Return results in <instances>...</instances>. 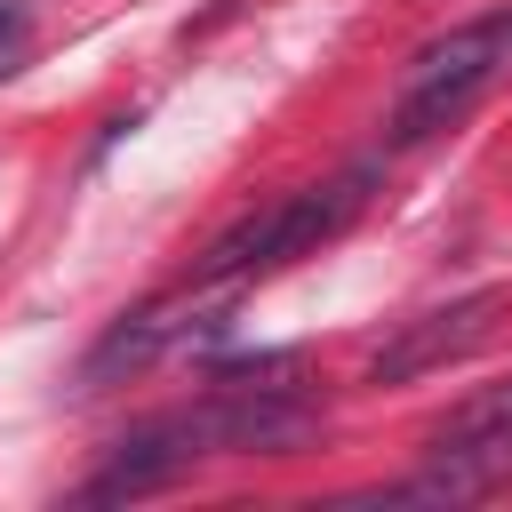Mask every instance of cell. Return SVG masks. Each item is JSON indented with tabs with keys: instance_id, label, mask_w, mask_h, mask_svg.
Instances as JSON below:
<instances>
[{
	"instance_id": "1",
	"label": "cell",
	"mask_w": 512,
	"mask_h": 512,
	"mask_svg": "<svg viewBox=\"0 0 512 512\" xmlns=\"http://www.w3.org/2000/svg\"><path fill=\"white\" fill-rule=\"evenodd\" d=\"M368 184H376V168L360 160V168H344V176H328V184H304V192H280V200L248 208L232 232H216V240H208V256L192 264V280H200V288H216V280L280 272V264L312 256V248H328V240L368 208Z\"/></svg>"
},
{
	"instance_id": "2",
	"label": "cell",
	"mask_w": 512,
	"mask_h": 512,
	"mask_svg": "<svg viewBox=\"0 0 512 512\" xmlns=\"http://www.w3.org/2000/svg\"><path fill=\"white\" fill-rule=\"evenodd\" d=\"M512 64V16H480V24H456L440 40H424L400 72V104H392V144H424L440 136L448 120H464L488 80Z\"/></svg>"
},
{
	"instance_id": "3",
	"label": "cell",
	"mask_w": 512,
	"mask_h": 512,
	"mask_svg": "<svg viewBox=\"0 0 512 512\" xmlns=\"http://www.w3.org/2000/svg\"><path fill=\"white\" fill-rule=\"evenodd\" d=\"M496 312H504V288H472V296H456V304H432V312L400 320L392 344H376L368 384H408V376H432V368L464 360V352L496 328Z\"/></svg>"
},
{
	"instance_id": "4",
	"label": "cell",
	"mask_w": 512,
	"mask_h": 512,
	"mask_svg": "<svg viewBox=\"0 0 512 512\" xmlns=\"http://www.w3.org/2000/svg\"><path fill=\"white\" fill-rule=\"evenodd\" d=\"M424 448H432V456H496V464H512V376H496V384H480L472 400H456V408L432 424Z\"/></svg>"
},
{
	"instance_id": "5",
	"label": "cell",
	"mask_w": 512,
	"mask_h": 512,
	"mask_svg": "<svg viewBox=\"0 0 512 512\" xmlns=\"http://www.w3.org/2000/svg\"><path fill=\"white\" fill-rule=\"evenodd\" d=\"M168 336H176V320H168V312H128V320H120V328H112V336L80 360V384L96 392V384H112V376H136V368H144Z\"/></svg>"
},
{
	"instance_id": "6",
	"label": "cell",
	"mask_w": 512,
	"mask_h": 512,
	"mask_svg": "<svg viewBox=\"0 0 512 512\" xmlns=\"http://www.w3.org/2000/svg\"><path fill=\"white\" fill-rule=\"evenodd\" d=\"M16 56H24V8L0 0V72H16Z\"/></svg>"
}]
</instances>
